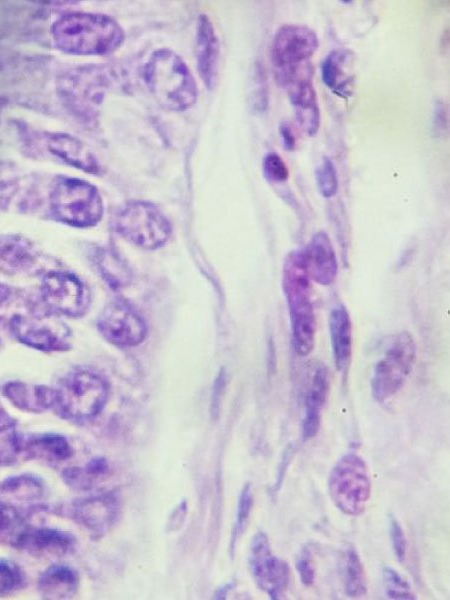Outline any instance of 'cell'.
Returning <instances> with one entry per match:
<instances>
[{
    "label": "cell",
    "mask_w": 450,
    "mask_h": 600,
    "mask_svg": "<svg viewBox=\"0 0 450 600\" xmlns=\"http://www.w3.org/2000/svg\"><path fill=\"white\" fill-rule=\"evenodd\" d=\"M55 46L73 55H106L121 46L125 33L113 18L89 12H69L51 27Z\"/></svg>",
    "instance_id": "1"
},
{
    "label": "cell",
    "mask_w": 450,
    "mask_h": 600,
    "mask_svg": "<svg viewBox=\"0 0 450 600\" xmlns=\"http://www.w3.org/2000/svg\"><path fill=\"white\" fill-rule=\"evenodd\" d=\"M144 82L160 106L184 111L197 99V85L184 60L174 51H154L143 69Z\"/></svg>",
    "instance_id": "2"
},
{
    "label": "cell",
    "mask_w": 450,
    "mask_h": 600,
    "mask_svg": "<svg viewBox=\"0 0 450 600\" xmlns=\"http://www.w3.org/2000/svg\"><path fill=\"white\" fill-rule=\"evenodd\" d=\"M282 286L290 315L294 350L299 356H307L315 344L316 318L302 251L295 250L287 255Z\"/></svg>",
    "instance_id": "3"
},
{
    "label": "cell",
    "mask_w": 450,
    "mask_h": 600,
    "mask_svg": "<svg viewBox=\"0 0 450 600\" xmlns=\"http://www.w3.org/2000/svg\"><path fill=\"white\" fill-rule=\"evenodd\" d=\"M53 409L59 417L86 421L96 417L105 407L109 385L99 374L75 370L64 375L56 387Z\"/></svg>",
    "instance_id": "4"
},
{
    "label": "cell",
    "mask_w": 450,
    "mask_h": 600,
    "mask_svg": "<svg viewBox=\"0 0 450 600\" xmlns=\"http://www.w3.org/2000/svg\"><path fill=\"white\" fill-rule=\"evenodd\" d=\"M49 206L54 219L77 228L95 226L104 211L102 197L94 185L62 175L52 182Z\"/></svg>",
    "instance_id": "5"
},
{
    "label": "cell",
    "mask_w": 450,
    "mask_h": 600,
    "mask_svg": "<svg viewBox=\"0 0 450 600\" xmlns=\"http://www.w3.org/2000/svg\"><path fill=\"white\" fill-rule=\"evenodd\" d=\"M319 45L317 34L306 25L286 24L274 34L270 59L276 82L286 88L309 66Z\"/></svg>",
    "instance_id": "6"
},
{
    "label": "cell",
    "mask_w": 450,
    "mask_h": 600,
    "mask_svg": "<svg viewBox=\"0 0 450 600\" xmlns=\"http://www.w3.org/2000/svg\"><path fill=\"white\" fill-rule=\"evenodd\" d=\"M112 226L123 239L148 250L162 246L172 232L170 221L160 209L143 200H130L119 207Z\"/></svg>",
    "instance_id": "7"
},
{
    "label": "cell",
    "mask_w": 450,
    "mask_h": 600,
    "mask_svg": "<svg viewBox=\"0 0 450 600\" xmlns=\"http://www.w3.org/2000/svg\"><path fill=\"white\" fill-rule=\"evenodd\" d=\"M415 359L416 344L409 332H398L387 339L371 378L372 395L376 401L385 402L398 393L410 375Z\"/></svg>",
    "instance_id": "8"
},
{
    "label": "cell",
    "mask_w": 450,
    "mask_h": 600,
    "mask_svg": "<svg viewBox=\"0 0 450 600\" xmlns=\"http://www.w3.org/2000/svg\"><path fill=\"white\" fill-rule=\"evenodd\" d=\"M327 484L331 500L342 513L363 514L371 496V479L360 455L353 452L343 455L331 469Z\"/></svg>",
    "instance_id": "9"
},
{
    "label": "cell",
    "mask_w": 450,
    "mask_h": 600,
    "mask_svg": "<svg viewBox=\"0 0 450 600\" xmlns=\"http://www.w3.org/2000/svg\"><path fill=\"white\" fill-rule=\"evenodd\" d=\"M40 295L52 312L80 317L89 308L90 294L86 285L75 275L63 271H51L43 276Z\"/></svg>",
    "instance_id": "10"
},
{
    "label": "cell",
    "mask_w": 450,
    "mask_h": 600,
    "mask_svg": "<svg viewBox=\"0 0 450 600\" xmlns=\"http://www.w3.org/2000/svg\"><path fill=\"white\" fill-rule=\"evenodd\" d=\"M97 328L102 337L118 347H134L147 335L144 318L128 302L113 300L100 312Z\"/></svg>",
    "instance_id": "11"
},
{
    "label": "cell",
    "mask_w": 450,
    "mask_h": 600,
    "mask_svg": "<svg viewBox=\"0 0 450 600\" xmlns=\"http://www.w3.org/2000/svg\"><path fill=\"white\" fill-rule=\"evenodd\" d=\"M249 566L257 586L271 599H281L290 582L288 564L273 555L268 537L263 532L254 535L249 552Z\"/></svg>",
    "instance_id": "12"
},
{
    "label": "cell",
    "mask_w": 450,
    "mask_h": 600,
    "mask_svg": "<svg viewBox=\"0 0 450 600\" xmlns=\"http://www.w3.org/2000/svg\"><path fill=\"white\" fill-rule=\"evenodd\" d=\"M67 514L91 536H103L115 523L119 502L112 493H105L74 501L66 508Z\"/></svg>",
    "instance_id": "13"
},
{
    "label": "cell",
    "mask_w": 450,
    "mask_h": 600,
    "mask_svg": "<svg viewBox=\"0 0 450 600\" xmlns=\"http://www.w3.org/2000/svg\"><path fill=\"white\" fill-rule=\"evenodd\" d=\"M76 544L66 531L47 527H23L11 546L34 557H59L71 552Z\"/></svg>",
    "instance_id": "14"
},
{
    "label": "cell",
    "mask_w": 450,
    "mask_h": 600,
    "mask_svg": "<svg viewBox=\"0 0 450 600\" xmlns=\"http://www.w3.org/2000/svg\"><path fill=\"white\" fill-rule=\"evenodd\" d=\"M18 458L60 463L68 460L73 449L67 438L55 433L15 434Z\"/></svg>",
    "instance_id": "15"
},
{
    "label": "cell",
    "mask_w": 450,
    "mask_h": 600,
    "mask_svg": "<svg viewBox=\"0 0 450 600\" xmlns=\"http://www.w3.org/2000/svg\"><path fill=\"white\" fill-rule=\"evenodd\" d=\"M302 254L310 280L324 286L334 282L338 271L337 257L325 231L314 233Z\"/></svg>",
    "instance_id": "16"
},
{
    "label": "cell",
    "mask_w": 450,
    "mask_h": 600,
    "mask_svg": "<svg viewBox=\"0 0 450 600\" xmlns=\"http://www.w3.org/2000/svg\"><path fill=\"white\" fill-rule=\"evenodd\" d=\"M195 50L198 73L205 87L212 89L217 77L220 45L212 22L204 14L198 18Z\"/></svg>",
    "instance_id": "17"
},
{
    "label": "cell",
    "mask_w": 450,
    "mask_h": 600,
    "mask_svg": "<svg viewBox=\"0 0 450 600\" xmlns=\"http://www.w3.org/2000/svg\"><path fill=\"white\" fill-rule=\"evenodd\" d=\"M329 391V374L324 365H319L312 376L304 400V415L301 422V436L304 441L314 438L321 425V412Z\"/></svg>",
    "instance_id": "18"
},
{
    "label": "cell",
    "mask_w": 450,
    "mask_h": 600,
    "mask_svg": "<svg viewBox=\"0 0 450 600\" xmlns=\"http://www.w3.org/2000/svg\"><path fill=\"white\" fill-rule=\"evenodd\" d=\"M45 491L42 478L31 473L9 476L0 482V500L10 504L20 513L23 505L24 508H35L44 498Z\"/></svg>",
    "instance_id": "19"
},
{
    "label": "cell",
    "mask_w": 450,
    "mask_h": 600,
    "mask_svg": "<svg viewBox=\"0 0 450 600\" xmlns=\"http://www.w3.org/2000/svg\"><path fill=\"white\" fill-rule=\"evenodd\" d=\"M3 395L16 408L29 413H42L53 409L54 388L45 385L9 381L2 387Z\"/></svg>",
    "instance_id": "20"
},
{
    "label": "cell",
    "mask_w": 450,
    "mask_h": 600,
    "mask_svg": "<svg viewBox=\"0 0 450 600\" xmlns=\"http://www.w3.org/2000/svg\"><path fill=\"white\" fill-rule=\"evenodd\" d=\"M46 137L50 152L64 162L90 174L100 171L96 157L79 139L61 132L48 133Z\"/></svg>",
    "instance_id": "21"
},
{
    "label": "cell",
    "mask_w": 450,
    "mask_h": 600,
    "mask_svg": "<svg viewBox=\"0 0 450 600\" xmlns=\"http://www.w3.org/2000/svg\"><path fill=\"white\" fill-rule=\"evenodd\" d=\"M10 327L18 341L32 348L50 352L64 351L70 347L65 335L21 316L13 317Z\"/></svg>",
    "instance_id": "22"
},
{
    "label": "cell",
    "mask_w": 450,
    "mask_h": 600,
    "mask_svg": "<svg viewBox=\"0 0 450 600\" xmlns=\"http://www.w3.org/2000/svg\"><path fill=\"white\" fill-rule=\"evenodd\" d=\"M328 325L335 367L346 372L352 357V322L344 305L330 311Z\"/></svg>",
    "instance_id": "23"
},
{
    "label": "cell",
    "mask_w": 450,
    "mask_h": 600,
    "mask_svg": "<svg viewBox=\"0 0 450 600\" xmlns=\"http://www.w3.org/2000/svg\"><path fill=\"white\" fill-rule=\"evenodd\" d=\"M78 586V573L65 564L49 566L37 581V589L43 599H70L76 594Z\"/></svg>",
    "instance_id": "24"
},
{
    "label": "cell",
    "mask_w": 450,
    "mask_h": 600,
    "mask_svg": "<svg viewBox=\"0 0 450 600\" xmlns=\"http://www.w3.org/2000/svg\"><path fill=\"white\" fill-rule=\"evenodd\" d=\"M110 466L104 457H95L82 467H68L63 470L62 478L73 490L87 491L103 481L109 474Z\"/></svg>",
    "instance_id": "25"
},
{
    "label": "cell",
    "mask_w": 450,
    "mask_h": 600,
    "mask_svg": "<svg viewBox=\"0 0 450 600\" xmlns=\"http://www.w3.org/2000/svg\"><path fill=\"white\" fill-rule=\"evenodd\" d=\"M35 260L30 243L18 236L0 237V269L7 273L29 268Z\"/></svg>",
    "instance_id": "26"
},
{
    "label": "cell",
    "mask_w": 450,
    "mask_h": 600,
    "mask_svg": "<svg viewBox=\"0 0 450 600\" xmlns=\"http://www.w3.org/2000/svg\"><path fill=\"white\" fill-rule=\"evenodd\" d=\"M343 582L345 593L360 598L367 593V582L360 556L354 548L346 550L343 559Z\"/></svg>",
    "instance_id": "27"
},
{
    "label": "cell",
    "mask_w": 450,
    "mask_h": 600,
    "mask_svg": "<svg viewBox=\"0 0 450 600\" xmlns=\"http://www.w3.org/2000/svg\"><path fill=\"white\" fill-rule=\"evenodd\" d=\"M346 57L347 53L344 50L334 49L324 57L320 65L323 83L343 97L347 92V84L343 81Z\"/></svg>",
    "instance_id": "28"
},
{
    "label": "cell",
    "mask_w": 450,
    "mask_h": 600,
    "mask_svg": "<svg viewBox=\"0 0 450 600\" xmlns=\"http://www.w3.org/2000/svg\"><path fill=\"white\" fill-rule=\"evenodd\" d=\"M95 262L103 279L111 287L122 288L130 282L131 273L128 266L112 251H101Z\"/></svg>",
    "instance_id": "29"
},
{
    "label": "cell",
    "mask_w": 450,
    "mask_h": 600,
    "mask_svg": "<svg viewBox=\"0 0 450 600\" xmlns=\"http://www.w3.org/2000/svg\"><path fill=\"white\" fill-rule=\"evenodd\" d=\"M23 514L10 504L0 500V542L10 545L23 528Z\"/></svg>",
    "instance_id": "30"
},
{
    "label": "cell",
    "mask_w": 450,
    "mask_h": 600,
    "mask_svg": "<svg viewBox=\"0 0 450 600\" xmlns=\"http://www.w3.org/2000/svg\"><path fill=\"white\" fill-rule=\"evenodd\" d=\"M386 595L393 600H414L416 595L410 583L395 569L385 566L383 569Z\"/></svg>",
    "instance_id": "31"
},
{
    "label": "cell",
    "mask_w": 450,
    "mask_h": 600,
    "mask_svg": "<svg viewBox=\"0 0 450 600\" xmlns=\"http://www.w3.org/2000/svg\"><path fill=\"white\" fill-rule=\"evenodd\" d=\"M24 582V573L17 563L0 559V597L15 593L23 587Z\"/></svg>",
    "instance_id": "32"
},
{
    "label": "cell",
    "mask_w": 450,
    "mask_h": 600,
    "mask_svg": "<svg viewBox=\"0 0 450 600\" xmlns=\"http://www.w3.org/2000/svg\"><path fill=\"white\" fill-rule=\"evenodd\" d=\"M315 179L319 193L325 198L333 197L338 190V177L334 163L328 156H323L315 170Z\"/></svg>",
    "instance_id": "33"
},
{
    "label": "cell",
    "mask_w": 450,
    "mask_h": 600,
    "mask_svg": "<svg viewBox=\"0 0 450 600\" xmlns=\"http://www.w3.org/2000/svg\"><path fill=\"white\" fill-rule=\"evenodd\" d=\"M262 171L265 179L273 184L286 182L289 177V170L285 161L276 152L265 154L262 161Z\"/></svg>",
    "instance_id": "34"
},
{
    "label": "cell",
    "mask_w": 450,
    "mask_h": 600,
    "mask_svg": "<svg viewBox=\"0 0 450 600\" xmlns=\"http://www.w3.org/2000/svg\"><path fill=\"white\" fill-rule=\"evenodd\" d=\"M252 507H253V494L251 491L250 484L247 483L244 485V487L242 488L240 495H239L237 511H236L235 526H234V530H233V538L231 540L233 546H234V542L236 541L239 534H241L246 528L247 521L249 519Z\"/></svg>",
    "instance_id": "35"
},
{
    "label": "cell",
    "mask_w": 450,
    "mask_h": 600,
    "mask_svg": "<svg viewBox=\"0 0 450 600\" xmlns=\"http://www.w3.org/2000/svg\"><path fill=\"white\" fill-rule=\"evenodd\" d=\"M296 569L303 585L310 587L314 584L316 576L315 567L312 553L307 546H304L297 556Z\"/></svg>",
    "instance_id": "36"
},
{
    "label": "cell",
    "mask_w": 450,
    "mask_h": 600,
    "mask_svg": "<svg viewBox=\"0 0 450 600\" xmlns=\"http://www.w3.org/2000/svg\"><path fill=\"white\" fill-rule=\"evenodd\" d=\"M389 534L394 554L398 561L403 562L407 554V539L401 524L394 516H390Z\"/></svg>",
    "instance_id": "37"
},
{
    "label": "cell",
    "mask_w": 450,
    "mask_h": 600,
    "mask_svg": "<svg viewBox=\"0 0 450 600\" xmlns=\"http://www.w3.org/2000/svg\"><path fill=\"white\" fill-rule=\"evenodd\" d=\"M16 431L13 430L0 441V466H10L17 462L18 453L15 443Z\"/></svg>",
    "instance_id": "38"
},
{
    "label": "cell",
    "mask_w": 450,
    "mask_h": 600,
    "mask_svg": "<svg viewBox=\"0 0 450 600\" xmlns=\"http://www.w3.org/2000/svg\"><path fill=\"white\" fill-rule=\"evenodd\" d=\"M294 455V449L292 445L287 446L286 450L283 452L282 458L280 460V465L278 468L275 485L273 487V491L277 493L279 490L281 483L283 481L284 475L286 474V470L288 468L289 463Z\"/></svg>",
    "instance_id": "39"
},
{
    "label": "cell",
    "mask_w": 450,
    "mask_h": 600,
    "mask_svg": "<svg viewBox=\"0 0 450 600\" xmlns=\"http://www.w3.org/2000/svg\"><path fill=\"white\" fill-rule=\"evenodd\" d=\"M447 128V110L443 102H437L435 105L433 116V130L435 133L441 134Z\"/></svg>",
    "instance_id": "40"
},
{
    "label": "cell",
    "mask_w": 450,
    "mask_h": 600,
    "mask_svg": "<svg viewBox=\"0 0 450 600\" xmlns=\"http://www.w3.org/2000/svg\"><path fill=\"white\" fill-rule=\"evenodd\" d=\"M279 134L285 150L292 151L296 147V138L292 127L287 122H282L279 126Z\"/></svg>",
    "instance_id": "41"
},
{
    "label": "cell",
    "mask_w": 450,
    "mask_h": 600,
    "mask_svg": "<svg viewBox=\"0 0 450 600\" xmlns=\"http://www.w3.org/2000/svg\"><path fill=\"white\" fill-rule=\"evenodd\" d=\"M17 421L0 404V434L15 430Z\"/></svg>",
    "instance_id": "42"
}]
</instances>
